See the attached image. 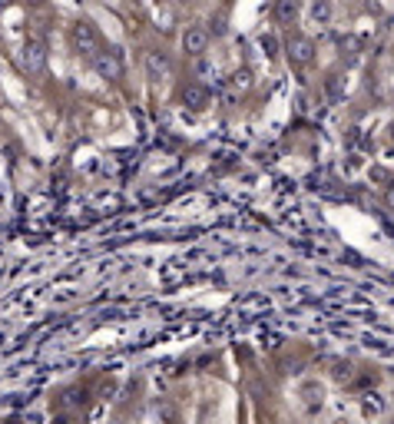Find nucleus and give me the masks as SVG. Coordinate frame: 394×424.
Masks as SVG:
<instances>
[{
	"instance_id": "f257e3e1",
	"label": "nucleus",
	"mask_w": 394,
	"mask_h": 424,
	"mask_svg": "<svg viewBox=\"0 0 394 424\" xmlns=\"http://www.w3.org/2000/svg\"><path fill=\"white\" fill-rule=\"evenodd\" d=\"M70 40H73L76 54L86 56V60H96L100 50H103V40H100V34H96V27L90 20H76L70 27Z\"/></svg>"
},
{
	"instance_id": "f03ea898",
	"label": "nucleus",
	"mask_w": 394,
	"mask_h": 424,
	"mask_svg": "<svg viewBox=\"0 0 394 424\" xmlns=\"http://www.w3.org/2000/svg\"><path fill=\"white\" fill-rule=\"evenodd\" d=\"M20 67L27 76H40L47 70V43L37 37H30L23 47H20Z\"/></svg>"
},
{
	"instance_id": "7ed1b4c3",
	"label": "nucleus",
	"mask_w": 394,
	"mask_h": 424,
	"mask_svg": "<svg viewBox=\"0 0 394 424\" xmlns=\"http://www.w3.org/2000/svg\"><path fill=\"white\" fill-rule=\"evenodd\" d=\"M209 43H212V34H209L202 23H189L186 30H183V37H179V47H183L186 56H202L209 50Z\"/></svg>"
},
{
	"instance_id": "20e7f679",
	"label": "nucleus",
	"mask_w": 394,
	"mask_h": 424,
	"mask_svg": "<svg viewBox=\"0 0 394 424\" xmlns=\"http://www.w3.org/2000/svg\"><path fill=\"white\" fill-rule=\"evenodd\" d=\"M96 74L103 76V80H123V74H126V67H123V54L116 50V47H110V50H100V56L93 60Z\"/></svg>"
},
{
	"instance_id": "39448f33",
	"label": "nucleus",
	"mask_w": 394,
	"mask_h": 424,
	"mask_svg": "<svg viewBox=\"0 0 394 424\" xmlns=\"http://www.w3.org/2000/svg\"><path fill=\"white\" fill-rule=\"evenodd\" d=\"M285 54H288V60L295 67H308L315 60V43H312V37L295 34V37H288V43H285Z\"/></svg>"
},
{
	"instance_id": "423d86ee",
	"label": "nucleus",
	"mask_w": 394,
	"mask_h": 424,
	"mask_svg": "<svg viewBox=\"0 0 394 424\" xmlns=\"http://www.w3.org/2000/svg\"><path fill=\"white\" fill-rule=\"evenodd\" d=\"M183 107L192 113H202L212 107V93L202 87V83H189L186 90H183Z\"/></svg>"
},
{
	"instance_id": "0eeeda50",
	"label": "nucleus",
	"mask_w": 394,
	"mask_h": 424,
	"mask_svg": "<svg viewBox=\"0 0 394 424\" xmlns=\"http://www.w3.org/2000/svg\"><path fill=\"white\" fill-rule=\"evenodd\" d=\"M143 67H146V76H150V80H163V76H169V70H172V60H169V54H163V50H150V54L143 56Z\"/></svg>"
},
{
	"instance_id": "6e6552de",
	"label": "nucleus",
	"mask_w": 394,
	"mask_h": 424,
	"mask_svg": "<svg viewBox=\"0 0 394 424\" xmlns=\"http://www.w3.org/2000/svg\"><path fill=\"white\" fill-rule=\"evenodd\" d=\"M299 14H301V7L295 3V0H279L275 10H272V17H275L279 27H292V23L299 20Z\"/></svg>"
},
{
	"instance_id": "1a4fd4ad",
	"label": "nucleus",
	"mask_w": 394,
	"mask_h": 424,
	"mask_svg": "<svg viewBox=\"0 0 394 424\" xmlns=\"http://www.w3.org/2000/svg\"><path fill=\"white\" fill-rule=\"evenodd\" d=\"M83 401V391H76V388H70L67 394H63V405L67 408H73V405H80Z\"/></svg>"
},
{
	"instance_id": "9d476101",
	"label": "nucleus",
	"mask_w": 394,
	"mask_h": 424,
	"mask_svg": "<svg viewBox=\"0 0 394 424\" xmlns=\"http://www.w3.org/2000/svg\"><path fill=\"white\" fill-rule=\"evenodd\" d=\"M312 17H315V20H328V17H332V7H328V3H315V7H312Z\"/></svg>"
},
{
	"instance_id": "9b49d317",
	"label": "nucleus",
	"mask_w": 394,
	"mask_h": 424,
	"mask_svg": "<svg viewBox=\"0 0 394 424\" xmlns=\"http://www.w3.org/2000/svg\"><path fill=\"white\" fill-rule=\"evenodd\" d=\"M248 80H252V76H248V70H242V74H235V76H232V83H235L239 90H245V87H248Z\"/></svg>"
},
{
	"instance_id": "f8f14e48",
	"label": "nucleus",
	"mask_w": 394,
	"mask_h": 424,
	"mask_svg": "<svg viewBox=\"0 0 394 424\" xmlns=\"http://www.w3.org/2000/svg\"><path fill=\"white\" fill-rule=\"evenodd\" d=\"M384 203H388V209H394V186L384 189Z\"/></svg>"
},
{
	"instance_id": "ddd939ff",
	"label": "nucleus",
	"mask_w": 394,
	"mask_h": 424,
	"mask_svg": "<svg viewBox=\"0 0 394 424\" xmlns=\"http://www.w3.org/2000/svg\"><path fill=\"white\" fill-rule=\"evenodd\" d=\"M391 424H394V421H391Z\"/></svg>"
}]
</instances>
